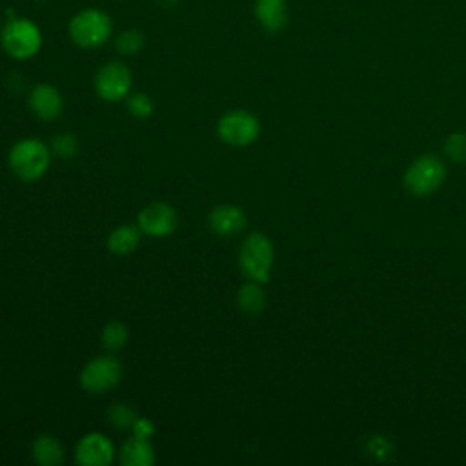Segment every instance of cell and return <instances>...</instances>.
Masks as SVG:
<instances>
[{
  "mask_svg": "<svg viewBox=\"0 0 466 466\" xmlns=\"http://www.w3.org/2000/svg\"><path fill=\"white\" fill-rule=\"evenodd\" d=\"M113 33L111 16L98 7H86L75 13L67 24L71 42L82 49L102 47Z\"/></svg>",
  "mask_w": 466,
  "mask_h": 466,
  "instance_id": "obj_1",
  "label": "cell"
},
{
  "mask_svg": "<svg viewBox=\"0 0 466 466\" xmlns=\"http://www.w3.org/2000/svg\"><path fill=\"white\" fill-rule=\"evenodd\" d=\"M0 46L11 58L27 60L40 51L42 31L31 18L9 16L0 27Z\"/></svg>",
  "mask_w": 466,
  "mask_h": 466,
  "instance_id": "obj_2",
  "label": "cell"
},
{
  "mask_svg": "<svg viewBox=\"0 0 466 466\" xmlns=\"http://www.w3.org/2000/svg\"><path fill=\"white\" fill-rule=\"evenodd\" d=\"M9 167L22 180H38L51 164L49 147L38 138H22L9 151Z\"/></svg>",
  "mask_w": 466,
  "mask_h": 466,
  "instance_id": "obj_3",
  "label": "cell"
},
{
  "mask_svg": "<svg viewBox=\"0 0 466 466\" xmlns=\"http://www.w3.org/2000/svg\"><path fill=\"white\" fill-rule=\"evenodd\" d=\"M273 257L275 253L271 240L264 233L255 231L244 238L238 251V264L249 280L264 284L269 280Z\"/></svg>",
  "mask_w": 466,
  "mask_h": 466,
  "instance_id": "obj_4",
  "label": "cell"
},
{
  "mask_svg": "<svg viewBox=\"0 0 466 466\" xmlns=\"http://www.w3.org/2000/svg\"><path fill=\"white\" fill-rule=\"evenodd\" d=\"M446 178L444 164L433 155H422L415 158L404 173V187L415 197H426L435 193Z\"/></svg>",
  "mask_w": 466,
  "mask_h": 466,
  "instance_id": "obj_5",
  "label": "cell"
},
{
  "mask_svg": "<svg viewBox=\"0 0 466 466\" xmlns=\"http://www.w3.org/2000/svg\"><path fill=\"white\" fill-rule=\"evenodd\" d=\"M217 133L226 144L233 147H244L258 138L260 122L253 113L246 109H233L220 116Z\"/></svg>",
  "mask_w": 466,
  "mask_h": 466,
  "instance_id": "obj_6",
  "label": "cell"
},
{
  "mask_svg": "<svg viewBox=\"0 0 466 466\" xmlns=\"http://www.w3.org/2000/svg\"><path fill=\"white\" fill-rule=\"evenodd\" d=\"M122 368L116 357L100 355L89 360L80 371V386L89 393H104L120 380Z\"/></svg>",
  "mask_w": 466,
  "mask_h": 466,
  "instance_id": "obj_7",
  "label": "cell"
},
{
  "mask_svg": "<svg viewBox=\"0 0 466 466\" xmlns=\"http://www.w3.org/2000/svg\"><path fill=\"white\" fill-rule=\"evenodd\" d=\"M131 84L133 76L129 67L118 60L106 62L95 76V89L98 96L107 102H118L127 98Z\"/></svg>",
  "mask_w": 466,
  "mask_h": 466,
  "instance_id": "obj_8",
  "label": "cell"
},
{
  "mask_svg": "<svg viewBox=\"0 0 466 466\" xmlns=\"http://www.w3.org/2000/svg\"><path fill=\"white\" fill-rule=\"evenodd\" d=\"M138 228L149 237H167L177 228V211L166 202H151L138 213Z\"/></svg>",
  "mask_w": 466,
  "mask_h": 466,
  "instance_id": "obj_9",
  "label": "cell"
},
{
  "mask_svg": "<svg viewBox=\"0 0 466 466\" xmlns=\"http://www.w3.org/2000/svg\"><path fill=\"white\" fill-rule=\"evenodd\" d=\"M115 448L104 433L84 435L75 448V462L82 466H106L113 461Z\"/></svg>",
  "mask_w": 466,
  "mask_h": 466,
  "instance_id": "obj_10",
  "label": "cell"
},
{
  "mask_svg": "<svg viewBox=\"0 0 466 466\" xmlns=\"http://www.w3.org/2000/svg\"><path fill=\"white\" fill-rule=\"evenodd\" d=\"M29 107L31 111L46 122H51L55 118L60 116L64 102H62V95L60 91L51 86V84H36L31 91H29Z\"/></svg>",
  "mask_w": 466,
  "mask_h": 466,
  "instance_id": "obj_11",
  "label": "cell"
},
{
  "mask_svg": "<svg viewBox=\"0 0 466 466\" xmlns=\"http://www.w3.org/2000/svg\"><path fill=\"white\" fill-rule=\"evenodd\" d=\"M208 224L220 237H235L246 228V215L238 206L220 204L209 211Z\"/></svg>",
  "mask_w": 466,
  "mask_h": 466,
  "instance_id": "obj_12",
  "label": "cell"
},
{
  "mask_svg": "<svg viewBox=\"0 0 466 466\" xmlns=\"http://www.w3.org/2000/svg\"><path fill=\"white\" fill-rule=\"evenodd\" d=\"M253 15L258 25L268 33H279L286 27L289 9L286 0H255Z\"/></svg>",
  "mask_w": 466,
  "mask_h": 466,
  "instance_id": "obj_13",
  "label": "cell"
},
{
  "mask_svg": "<svg viewBox=\"0 0 466 466\" xmlns=\"http://www.w3.org/2000/svg\"><path fill=\"white\" fill-rule=\"evenodd\" d=\"M118 461L124 466H149L155 462V450L147 439L133 435L122 444Z\"/></svg>",
  "mask_w": 466,
  "mask_h": 466,
  "instance_id": "obj_14",
  "label": "cell"
},
{
  "mask_svg": "<svg viewBox=\"0 0 466 466\" xmlns=\"http://www.w3.org/2000/svg\"><path fill=\"white\" fill-rule=\"evenodd\" d=\"M142 237V229L133 224L115 228L107 237V248L115 255H127L137 249Z\"/></svg>",
  "mask_w": 466,
  "mask_h": 466,
  "instance_id": "obj_15",
  "label": "cell"
},
{
  "mask_svg": "<svg viewBox=\"0 0 466 466\" xmlns=\"http://www.w3.org/2000/svg\"><path fill=\"white\" fill-rule=\"evenodd\" d=\"M33 459L40 466H58L64 461L62 444L51 435H40L33 442Z\"/></svg>",
  "mask_w": 466,
  "mask_h": 466,
  "instance_id": "obj_16",
  "label": "cell"
},
{
  "mask_svg": "<svg viewBox=\"0 0 466 466\" xmlns=\"http://www.w3.org/2000/svg\"><path fill=\"white\" fill-rule=\"evenodd\" d=\"M237 304L238 308L248 315H257L266 306V295L258 282H248L244 284L237 293Z\"/></svg>",
  "mask_w": 466,
  "mask_h": 466,
  "instance_id": "obj_17",
  "label": "cell"
},
{
  "mask_svg": "<svg viewBox=\"0 0 466 466\" xmlns=\"http://www.w3.org/2000/svg\"><path fill=\"white\" fill-rule=\"evenodd\" d=\"M126 342H127V328L122 322L111 320L104 326L102 344L107 351H118L126 346Z\"/></svg>",
  "mask_w": 466,
  "mask_h": 466,
  "instance_id": "obj_18",
  "label": "cell"
},
{
  "mask_svg": "<svg viewBox=\"0 0 466 466\" xmlns=\"http://www.w3.org/2000/svg\"><path fill=\"white\" fill-rule=\"evenodd\" d=\"M144 35L137 29H126L115 38V47L120 55H137L144 49Z\"/></svg>",
  "mask_w": 466,
  "mask_h": 466,
  "instance_id": "obj_19",
  "label": "cell"
},
{
  "mask_svg": "<svg viewBox=\"0 0 466 466\" xmlns=\"http://www.w3.org/2000/svg\"><path fill=\"white\" fill-rule=\"evenodd\" d=\"M107 419L116 430H129V428H133L138 415L127 404H113L107 411Z\"/></svg>",
  "mask_w": 466,
  "mask_h": 466,
  "instance_id": "obj_20",
  "label": "cell"
},
{
  "mask_svg": "<svg viewBox=\"0 0 466 466\" xmlns=\"http://www.w3.org/2000/svg\"><path fill=\"white\" fill-rule=\"evenodd\" d=\"M444 153L457 164H466V133H451L444 142Z\"/></svg>",
  "mask_w": 466,
  "mask_h": 466,
  "instance_id": "obj_21",
  "label": "cell"
},
{
  "mask_svg": "<svg viewBox=\"0 0 466 466\" xmlns=\"http://www.w3.org/2000/svg\"><path fill=\"white\" fill-rule=\"evenodd\" d=\"M127 109L137 118H147L153 113V100L146 93L127 95Z\"/></svg>",
  "mask_w": 466,
  "mask_h": 466,
  "instance_id": "obj_22",
  "label": "cell"
},
{
  "mask_svg": "<svg viewBox=\"0 0 466 466\" xmlns=\"http://www.w3.org/2000/svg\"><path fill=\"white\" fill-rule=\"evenodd\" d=\"M51 149L62 158H71L78 151V140L73 133H62L51 140Z\"/></svg>",
  "mask_w": 466,
  "mask_h": 466,
  "instance_id": "obj_23",
  "label": "cell"
},
{
  "mask_svg": "<svg viewBox=\"0 0 466 466\" xmlns=\"http://www.w3.org/2000/svg\"><path fill=\"white\" fill-rule=\"evenodd\" d=\"M131 430L135 431V435H137V437L149 439V437L153 435V431H155V426H153V422H151L149 419H146V417H138V419L135 420V424H133V428H131Z\"/></svg>",
  "mask_w": 466,
  "mask_h": 466,
  "instance_id": "obj_24",
  "label": "cell"
},
{
  "mask_svg": "<svg viewBox=\"0 0 466 466\" xmlns=\"http://www.w3.org/2000/svg\"><path fill=\"white\" fill-rule=\"evenodd\" d=\"M160 7H166V9H171V7H175L180 0H155Z\"/></svg>",
  "mask_w": 466,
  "mask_h": 466,
  "instance_id": "obj_25",
  "label": "cell"
}]
</instances>
